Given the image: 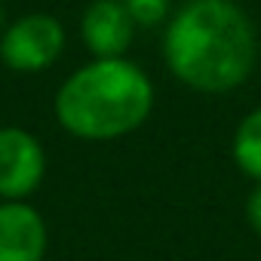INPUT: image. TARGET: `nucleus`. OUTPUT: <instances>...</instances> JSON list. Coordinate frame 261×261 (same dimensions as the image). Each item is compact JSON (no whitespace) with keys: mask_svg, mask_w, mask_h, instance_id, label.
Returning <instances> with one entry per match:
<instances>
[{"mask_svg":"<svg viewBox=\"0 0 261 261\" xmlns=\"http://www.w3.org/2000/svg\"><path fill=\"white\" fill-rule=\"evenodd\" d=\"M163 62L194 92H233L255 71L258 31L233 0H185L163 25Z\"/></svg>","mask_w":261,"mask_h":261,"instance_id":"f257e3e1","label":"nucleus"},{"mask_svg":"<svg viewBox=\"0 0 261 261\" xmlns=\"http://www.w3.org/2000/svg\"><path fill=\"white\" fill-rule=\"evenodd\" d=\"M154 95L151 77L126 56L89 59L56 89L53 114L80 142H117L148 123Z\"/></svg>","mask_w":261,"mask_h":261,"instance_id":"f03ea898","label":"nucleus"},{"mask_svg":"<svg viewBox=\"0 0 261 261\" xmlns=\"http://www.w3.org/2000/svg\"><path fill=\"white\" fill-rule=\"evenodd\" d=\"M68 43L65 25L49 13H28L0 31V62L16 74H40L53 68Z\"/></svg>","mask_w":261,"mask_h":261,"instance_id":"7ed1b4c3","label":"nucleus"},{"mask_svg":"<svg viewBox=\"0 0 261 261\" xmlns=\"http://www.w3.org/2000/svg\"><path fill=\"white\" fill-rule=\"evenodd\" d=\"M46 151L22 126H0V200H28L46 178Z\"/></svg>","mask_w":261,"mask_h":261,"instance_id":"20e7f679","label":"nucleus"},{"mask_svg":"<svg viewBox=\"0 0 261 261\" xmlns=\"http://www.w3.org/2000/svg\"><path fill=\"white\" fill-rule=\"evenodd\" d=\"M49 227L28 200H0V261H43Z\"/></svg>","mask_w":261,"mask_h":261,"instance_id":"39448f33","label":"nucleus"},{"mask_svg":"<svg viewBox=\"0 0 261 261\" xmlns=\"http://www.w3.org/2000/svg\"><path fill=\"white\" fill-rule=\"evenodd\" d=\"M136 22L123 0H92L80 16V40L92 59L126 56L136 40Z\"/></svg>","mask_w":261,"mask_h":261,"instance_id":"423d86ee","label":"nucleus"},{"mask_svg":"<svg viewBox=\"0 0 261 261\" xmlns=\"http://www.w3.org/2000/svg\"><path fill=\"white\" fill-rule=\"evenodd\" d=\"M230 157L246 178L261 181V108H252L237 123L230 139Z\"/></svg>","mask_w":261,"mask_h":261,"instance_id":"0eeeda50","label":"nucleus"},{"mask_svg":"<svg viewBox=\"0 0 261 261\" xmlns=\"http://www.w3.org/2000/svg\"><path fill=\"white\" fill-rule=\"evenodd\" d=\"M136 28H163L172 16V0H123Z\"/></svg>","mask_w":261,"mask_h":261,"instance_id":"6e6552de","label":"nucleus"},{"mask_svg":"<svg viewBox=\"0 0 261 261\" xmlns=\"http://www.w3.org/2000/svg\"><path fill=\"white\" fill-rule=\"evenodd\" d=\"M246 221H249V227L261 237V181H255V188H252L249 197H246Z\"/></svg>","mask_w":261,"mask_h":261,"instance_id":"1a4fd4ad","label":"nucleus"},{"mask_svg":"<svg viewBox=\"0 0 261 261\" xmlns=\"http://www.w3.org/2000/svg\"><path fill=\"white\" fill-rule=\"evenodd\" d=\"M7 28V13H4V7H0V31Z\"/></svg>","mask_w":261,"mask_h":261,"instance_id":"9d476101","label":"nucleus"}]
</instances>
